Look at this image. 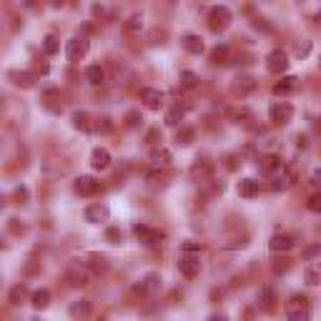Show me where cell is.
I'll use <instances>...</instances> for the list:
<instances>
[{
    "label": "cell",
    "instance_id": "obj_15",
    "mask_svg": "<svg viewBox=\"0 0 321 321\" xmlns=\"http://www.w3.org/2000/svg\"><path fill=\"white\" fill-rule=\"evenodd\" d=\"M268 246H271V251H281V254H286V251H291L293 246H296V241H293L289 234H276L271 236V241H268Z\"/></svg>",
    "mask_w": 321,
    "mask_h": 321
},
{
    "label": "cell",
    "instance_id": "obj_43",
    "mask_svg": "<svg viewBox=\"0 0 321 321\" xmlns=\"http://www.w3.org/2000/svg\"><path fill=\"white\" fill-rule=\"evenodd\" d=\"M286 271H289V261H286V259L274 261V274H286Z\"/></svg>",
    "mask_w": 321,
    "mask_h": 321
},
{
    "label": "cell",
    "instance_id": "obj_8",
    "mask_svg": "<svg viewBox=\"0 0 321 321\" xmlns=\"http://www.w3.org/2000/svg\"><path fill=\"white\" fill-rule=\"evenodd\" d=\"M268 116H271V120H274L276 126H286V123L293 118L291 103H286V101H281V103H274V106L268 108Z\"/></svg>",
    "mask_w": 321,
    "mask_h": 321
},
{
    "label": "cell",
    "instance_id": "obj_3",
    "mask_svg": "<svg viewBox=\"0 0 321 321\" xmlns=\"http://www.w3.org/2000/svg\"><path fill=\"white\" fill-rule=\"evenodd\" d=\"M309 314H311V311H309V299H306V296H299V293L291 296V301L286 304V316L291 321H306Z\"/></svg>",
    "mask_w": 321,
    "mask_h": 321
},
{
    "label": "cell",
    "instance_id": "obj_16",
    "mask_svg": "<svg viewBox=\"0 0 321 321\" xmlns=\"http://www.w3.org/2000/svg\"><path fill=\"white\" fill-rule=\"evenodd\" d=\"M181 45L188 51V53H193V56H199V53H204V40H201V35H196V33H186V35H181Z\"/></svg>",
    "mask_w": 321,
    "mask_h": 321
},
{
    "label": "cell",
    "instance_id": "obj_11",
    "mask_svg": "<svg viewBox=\"0 0 321 321\" xmlns=\"http://www.w3.org/2000/svg\"><path fill=\"white\" fill-rule=\"evenodd\" d=\"M141 101L146 103V108L158 111V108L163 106V93L156 90V88H141Z\"/></svg>",
    "mask_w": 321,
    "mask_h": 321
},
{
    "label": "cell",
    "instance_id": "obj_46",
    "mask_svg": "<svg viewBox=\"0 0 321 321\" xmlns=\"http://www.w3.org/2000/svg\"><path fill=\"white\" fill-rule=\"evenodd\" d=\"M319 254V246H311V249H306V259H314Z\"/></svg>",
    "mask_w": 321,
    "mask_h": 321
},
{
    "label": "cell",
    "instance_id": "obj_2",
    "mask_svg": "<svg viewBox=\"0 0 321 321\" xmlns=\"http://www.w3.org/2000/svg\"><path fill=\"white\" fill-rule=\"evenodd\" d=\"M178 268L186 279H196L201 274V256L196 251H183L181 254V261H178Z\"/></svg>",
    "mask_w": 321,
    "mask_h": 321
},
{
    "label": "cell",
    "instance_id": "obj_14",
    "mask_svg": "<svg viewBox=\"0 0 321 321\" xmlns=\"http://www.w3.org/2000/svg\"><path fill=\"white\" fill-rule=\"evenodd\" d=\"M254 88H256V81H254L251 76H246V73L236 76L234 83H231V90H234L236 95H249V93H251Z\"/></svg>",
    "mask_w": 321,
    "mask_h": 321
},
{
    "label": "cell",
    "instance_id": "obj_34",
    "mask_svg": "<svg viewBox=\"0 0 321 321\" xmlns=\"http://www.w3.org/2000/svg\"><path fill=\"white\" fill-rule=\"evenodd\" d=\"M183 120V111H181V106H176V108H171L168 113H166V123L168 126H178Z\"/></svg>",
    "mask_w": 321,
    "mask_h": 321
},
{
    "label": "cell",
    "instance_id": "obj_24",
    "mask_svg": "<svg viewBox=\"0 0 321 321\" xmlns=\"http://www.w3.org/2000/svg\"><path fill=\"white\" fill-rule=\"evenodd\" d=\"M103 78H106V73H103L101 65H88L86 68V81L90 83V86H101Z\"/></svg>",
    "mask_w": 321,
    "mask_h": 321
},
{
    "label": "cell",
    "instance_id": "obj_28",
    "mask_svg": "<svg viewBox=\"0 0 321 321\" xmlns=\"http://www.w3.org/2000/svg\"><path fill=\"white\" fill-rule=\"evenodd\" d=\"M73 128H78V131H90V118H88L86 111H76V113H73Z\"/></svg>",
    "mask_w": 321,
    "mask_h": 321
},
{
    "label": "cell",
    "instance_id": "obj_29",
    "mask_svg": "<svg viewBox=\"0 0 321 321\" xmlns=\"http://www.w3.org/2000/svg\"><path fill=\"white\" fill-rule=\"evenodd\" d=\"M43 51H45L48 56H56L60 51V40L56 35H45V38H43Z\"/></svg>",
    "mask_w": 321,
    "mask_h": 321
},
{
    "label": "cell",
    "instance_id": "obj_32",
    "mask_svg": "<svg viewBox=\"0 0 321 321\" xmlns=\"http://www.w3.org/2000/svg\"><path fill=\"white\" fill-rule=\"evenodd\" d=\"M226 58H229V48L226 45H216L213 51H211V63H226Z\"/></svg>",
    "mask_w": 321,
    "mask_h": 321
},
{
    "label": "cell",
    "instance_id": "obj_12",
    "mask_svg": "<svg viewBox=\"0 0 321 321\" xmlns=\"http://www.w3.org/2000/svg\"><path fill=\"white\" fill-rule=\"evenodd\" d=\"M293 183H296V171H293V168H284V166H281V171H279L276 181H274V191H289Z\"/></svg>",
    "mask_w": 321,
    "mask_h": 321
},
{
    "label": "cell",
    "instance_id": "obj_33",
    "mask_svg": "<svg viewBox=\"0 0 321 321\" xmlns=\"http://www.w3.org/2000/svg\"><path fill=\"white\" fill-rule=\"evenodd\" d=\"M90 314V301H76L70 306V316H88Z\"/></svg>",
    "mask_w": 321,
    "mask_h": 321
},
{
    "label": "cell",
    "instance_id": "obj_30",
    "mask_svg": "<svg viewBox=\"0 0 321 321\" xmlns=\"http://www.w3.org/2000/svg\"><path fill=\"white\" fill-rule=\"evenodd\" d=\"M151 161H153V166H168V163H171V153H168L166 148L153 151V153H151Z\"/></svg>",
    "mask_w": 321,
    "mask_h": 321
},
{
    "label": "cell",
    "instance_id": "obj_19",
    "mask_svg": "<svg viewBox=\"0 0 321 321\" xmlns=\"http://www.w3.org/2000/svg\"><path fill=\"white\" fill-rule=\"evenodd\" d=\"M211 171H213V166L208 163V161H196L193 166H191V178L193 181H208L211 178Z\"/></svg>",
    "mask_w": 321,
    "mask_h": 321
},
{
    "label": "cell",
    "instance_id": "obj_26",
    "mask_svg": "<svg viewBox=\"0 0 321 321\" xmlns=\"http://www.w3.org/2000/svg\"><path fill=\"white\" fill-rule=\"evenodd\" d=\"M123 28H126V33H141V30H143V15H141V13H133V15L123 23Z\"/></svg>",
    "mask_w": 321,
    "mask_h": 321
},
{
    "label": "cell",
    "instance_id": "obj_1",
    "mask_svg": "<svg viewBox=\"0 0 321 321\" xmlns=\"http://www.w3.org/2000/svg\"><path fill=\"white\" fill-rule=\"evenodd\" d=\"M229 23H231V10H229L226 5H213V8L208 10V28L213 30V33L226 30Z\"/></svg>",
    "mask_w": 321,
    "mask_h": 321
},
{
    "label": "cell",
    "instance_id": "obj_10",
    "mask_svg": "<svg viewBox=\"0 0 321 321\" xmlns=\"http://www.w3.org/2000/svg\"><path fill=\"white\" fill-rule=\"evenodd\" d=\"M86 221L88 224H103V221H108V216H111V211H108V206L106 204H93L86 208Z\"/></svg>",
    "mask_w": 321,
    "mask_h": 321
},
{
    "label": "cell",
    "instance_id": "obj_39",
    "mask_svg": "<svg viewBox=\"0 0 321 321\" xmlns=\"http://www.w3.org/2000/svg\"><path fill=\"white\" fill-rule=\"evenodd\" d=\"M106 238H108L111 243H120V241H123V231H120V229H108V231H106Z\"/></svg>",
    "mask_w": 321,
    "mask_h": 321
},
{
    "label": "cell",
    "instance_id": "obj_20",
    "mask_svg": "<svg viewBox=\"0 0 321 321\" xmlns=\"http://www.w3.org/2000/svg\"><path fill=\"white\" fill-rule=\"evenodd\" d=\"M281 161H279V156H263L261 163H259V168H261V174L266 176H274L276 171H281Z\"/></svg>",
    "mask_w": 321,
    "mask_h": 321
},
{
    "label": "cell",
    "instance_id": "obj_40",
    "mask_svg": "<svg viewBox=\"0 0 321 321\" xmlns=\"http://www.w3.org/2000/svg\"><path fill=\"white\" fill-rule=\"evenodd\" d=\"M95 128H98L101 133H111V128H113V123H111V118H98V123H95Z\"/></svg>",
    "mask_w": 321,
    "mask_h": 321
},
{
    "label": "cell",
    "instance_id": "obj_45",
    "mask_svg": "<svg viewBox=\"0 0 321 321\" xmlns=\"http://www.w3.org/2000/svg\"><path fill=\"white\" fill-rule=\"evenodd\" d=\"M254 26H256V28H261V30H266V33L271 30V26H268V23H263V18H256V20H254Z\"/></svg>",
    "mask_w": 321,
    "mask_h": 321
},
{
    "label": "cell",
    "instance_id": "obj_27",
    "mask_svg": "<svg viewBox=\"0 0 321 321\" xmlns=\"http://www.w3.org/2000/svg\"><path fill=\"white\" fill-rule=\"evenodd\" d=\"M28 296V289H26V284H18V286H13L10 289V296H8V301L13 304V306H18V304H23V299Z\"/></svg>",
    "mask_w": 321,
    "mask_h": 321
},
{
    "label": "cell",
    "instance_id": "obj_7",
    "mask_svg": "<svg viewBox=\"0 0 321 321\" xmlns=\"http://www.w3.org/2000/svg\"><path fill=\"white\" fill-rule=\"evenodd\" d=\"M158 289H161V276H158V274H146V276L133 286L136 296H153Z\"/></svg>",
    "mask_w": 321,
    "mask_h": 321
},
{
    "label": "cell",
    "instance_id": "obj_35",
    "mask_svg": "<svg viewBox=\"0 0 321 321\" xmlns=\"http://www.w3.org/2000/svg\"><path fill=\"white\" fill-rule=\"evenodd\" d=\"M193 138H196V131H193V128H183V131H178V136H176V141L183 143V146H188Z\"/></svg>",
    "mask_w": 321,
    "mask_h": 321
},
{
    "label": "cell",
    "instance_id": "obj_23",
    "mask_svg": "<svg viewBox=\"0 0 321 321\" xmlns=\"http://www.w3.org/2000/svg\"><path fill=\"white\" fill-rule=\"evenodd\" d=\"M30 304H33V309H45V306L51 304V291H48V289L33 291L30 293Z\"/></svg>",
    "mask_w": 321,
    "mask_h": 321
},
{
    "label": "cell",
    "instance_id": "obj_6",
    "mask_svg": "<svg viewBox=\"0 0 321 321\" xmlns=\"http://www.w3.org/2000/svg\"><path fill=\"white\" fill-rule=\"evenodd\" d=\"M133 236H136L141 243H146V246H158V243H163V234H161L158 229L146 226V224H133Z\"/></svg>",
    "mask_w": 321,
    "mask_h": 321
},
{
    "label": "cell",
    "instance_id": "obj_4",
    "mask_svg": "<svg viewBox=\"0 0 321 321\" xmlns=\"http://www.w3.org/2000/svg\"><path fill=\"white\" fill-rule=\"evenodd\" d=\"M88 51H90V43H88V38H70L68 43H65V58L70 60V63H78V60H83L88 56Z\"/></svg>",
    "mask_w": 321,
    "mask_h": 321
},
{
    "label": "cell",
    "instance_id": "obj_22",
    "mask_svg": "<svg viewBox=\"0 0 321 321\" xmlns=\"http://www.w3.org/2000/svg\"><path fill=\"white\" fill-rule=\"evenodd\" d=\"M296 86H299V78H293V76H286V78H281L276 86H274V93L276 95H286V93H291V90H296Z\"/></svg>",
    "mask_w": 321,
    "mask_h": 321
},
{
    "label": "cell",
    "instance_id": "obj_21",
    "mask_svg": "<svg viewBox=\"0 0 321 321\" xmlns=\"http://www.w3.org/2000/svg\"><path fill=\"white\" fill-rule=\"evenodd\" d=\"M259 304H261L266 311H274V306H276V289H274V286L261 289V293H259Z\"/></svg>",
    "mask_w": 321,
    "mask_h": 321
},
{
    "label": "cell",
    "instance_id": "obj_38",
    "mask_svg": "<svg viewBox=\"0 0 321 321\" xmlns=\"http://www.w3.org/2000/svg\"><path fill=\"white\" fill-rule=\"evenodd\" d=\"M158 141H163L161 128H151V131H148V136H146V143H148V146H156Z\"/></svg>",
    "mask_w": 321,
    "mask_h": 321
},
{
    "label": "cell",
    "instance_id": "obj_49",
    "mask_svg": "<svg viewBox=\"0 0 321 321\" xmlns=\"http://www.w3.org/2000/svg\"><path fill=\"white\" fill-rule=\"evenodd\" d=\"M60 3H63V0H53V5H60Z\"/></svg>",
    "mask_w": 321,
    "mask_h": 321
},
{
    "label": "cell",
    "instance_id": "obj_48",
    "mask_svg": "<svg viewBox=\"0 0 321 321\" xmlns=\"http://www.w3.org/2000/svg\"><path fill=\"white\" fill-rule=\"evenodd\" d=\"M163 3H166L168 8H174V5H176V3H178V0H163Z\"/></svg>",
    "mask_w": 321,
    "mask_h": 321
},
{
    "label": "cell",
    "instance_id": "obj_9",
    "mask_svg": "<svg viewBox=\"0 0 321 321\" xmlns=\"http://www.w3.org/2000/svg\"><path fill=\"white\" fill-rule=\"evenodd\" d=\"M266 68H268V73H276V76L286 73V70H289V56H286L284 51H274V53H268V58H266Z\"/></svg>",
    "mask_w": 321,
    "mask_h": 321
},
{
    "label": "cell",
    "instance_id": "obj_44",
    "mask_svg": "<svg viewBox=\"0 0 321 321\" xmlns=\"http://www.w3.org/2000/svg\"><path fill=\"white\" fill-rule=\"evenodd\" d=\"M15 199H18V204H23V201L28 199V188H26V186H18V188H15Z\"/></svg>",
    "mask_w": 321,
    "mask_h": 321
},
{
    "label": "cell",
    "instance_id": "obj_25",
    "mask_svg": "<svg viewBox=\"0 0 321 321\" xmlns=\"http://www.w3.org/2000/svg\"><path fill=\"white\" fill-rule=\"evenodd\" d=\"M304 279H306V284H309V286H319V281H321L319 263H309V266H306V271H304Z\"/></svg>",
    "mask_w": 321,
    "mask_h": 321
},
{
    "label": "cell",
    "instance_id": "obj_47",
    "mask_svg": "<svg viewBox=\"0 0 321 321\" xmlns=\"http://www.w3.org/2000/svg\"><path fill=\"white\" fill-rule=\"evenodd\" d=\"M296 141H299V148H306V136H299Z\"/></svg>",
    "mask_w": 321,
    "mask_h": 321
},
{
    "label": "cell",
    "instance_id": "obj_41",
    "mask_svg": "<svg viewBox=\"0 0 321 321\" xmlns=\"http://www.w3.org/2000/svg\"><path fill=\"white\" fill-rule=\"evenodd\" d=\"M309 211H311V213H319L321 211V196L319 193H314V196H311V199H309Z\"/></svg>",
    "mask_w": 321,
    "mask_h": 321
},
{
    "label": "cell",
    "instance_id": "obj_37",
    "mask_svg": "<svg viewBox=\"0 0 321 321\" xmlns=\"http://www.w3.org/2000/svg\"><path fill=\"white\" fill-rule=\"evenodd\" d=\"M141 126V113L138 111H131L128 116H126V128H138Z\"/></svg>",
    "mask_w": 321,
    "mask_h": 321
},
{
    "label": "cell",
    "instance_id": "obj_5",
    "mask_svg": "<svg viewBox=\"0 0 321 321\" xmlns=\"http://www.w3.org/2000/svg\"><path fill=\"white\" fill-rule=\"evenodd\" d=\"M76 193L78 196H83V199H90V196H98L101 191H103V183L98 181V178H93V176H81L78 181H76Z\"/></svg>",
    "mask_w": 321,
    "mask_h": 321
},
{
    "label": "cell",
    "instance_id": "obj_18",
    "mask_svg": "<svg viewBox=\"0 0 321 321\" xmlns=\"http://www.w3.org/2000/svg\"><path fill=\"white\" fill-rule=\"evenodd\" d=\"M8 78H10L15 86H20V88H33V86H35V76L28 73V70H10V73H8Z\"/></svg>",
    "mask_w": 321,
    "mask_h": 321
},
{
    "label": "cell",
    "instance_id": "obj_50",
    "mask_svg": "<svg viewBox=\"0 0 321 321\" xmlns=\"http://www.w3.org/2000/svg\"><path fill=\"white\" fill-rule=\"evenodd\" d=\"M0 208H3V196H0Z\"/></svg>",
    "mask_w": 321,
    "mask_h": 321
},
{
    "label": "cell",
    "instance_id": "obj_17",
    "mask_svg": "<svg viewBox=\"0 0 321 321\" xmlns=\"http://www.w3.org/2000/svg\"><path fill=\"white\" fill-rule=\"evenodd\" d=\"M90 166H93L95 171L108 168V166H111V153H108V148H93V153H90Z\"/></svg>",
    "mask_w": 321,
    "mask_h": 321
},
{
    "label": "cell",
    "instance_id": "obj_36",
    "mask_svg": "<svg viewBox=\"0 0 321 321\" xmlns=\"http://www.w3.org/2000/svg\"><path fill=\"white\" fill-rule=\"evenodd\" d=\"M68 281H70V286L78 289V286H86L88 284V276L86 274H78V271H70V274H68Z\"/></svg>",
    "mask_w": 321,
    "mask_h": 321
},
{
    "label": "cell",
    "instance_id": "obj_42",
    "mask_svg": "<svg viewBox=\"0 0 321 321\" xmlns=\"http://www.w3.org/2000/svg\"><path fill=\"white\" fill-rule=\"evenodd\" d=\"M93 268H95V274H101V271L108 268V261H106L103 256H93Z\"/></svg>",
    "mask_w": 321,
    "mask_h": 321
},
{
    "label": "cell",
    "instance_id": "obj_31",
    "mask_svg": "<svg viewBox=\"0 0 321 321\" xmlns=\"http://www.w3.org/2000/svg\"><path fill=\"white\" fill-rule=\"evenodd\" d=\"M178 81H181V86L183 88H196L199 86V76H196L193 70H181Z\"/></svg>",
    "mask_w": 321,
    "mask_h": 321
},
{
    "label": "cell",
    "instance_id": "obj_13",
    "mask_svg": "<svg viewBox=\"0 0 321 321\" xmlns=\"http://www.w3.org/2000/svg\"><path fill=\"white\" fill-rule=\"evenodd\" d=\"M261 193V183L256 178H243L238 181V196L241 199H256Z\"/></svg>",
    "mask_w": 321,
    "mask_h": 321
}]
</instances>
